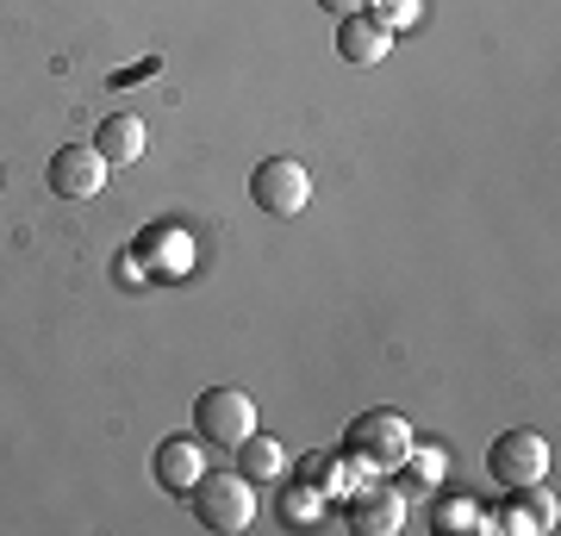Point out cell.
<instances>
[{
	"label": "cell",
	"mask_w": 561,
	"mask_h": 536,
	"mask_svg": "<svg viewBox=\"0 0 561 536\" xmlns=\"http://www.w3.org/2000/svg\"><path fill=\"white\" fill-rule=\"evenodd\" d=\"M412 424L400 412H362L350 418V431H343V449L368 468V475H400V461L412 456Z\"/></svg>",
	"instance_id": "obj_1"
},
{
	"label": "cell",
	"mask_w": 561,
	"mask_h": 536,
	"mask_svg": "<svg viewBox=\"0 0 561 536\" xmlns=\"http://www.w3.org/2000/svg\"><path fill=\"white\" fill-rule=\"evenodd\" d=\"M194 512H201L206 531H250V517H256V480H243L238 468H219V475H201L194 480Z\"/></svg>",
	"instance_id": "obj_2"
},
{
	"label": "cell",
	"mask_w": 561,
	"mask_h": 536,
	"mask_svg": "<svg viewBox=\"0 0 561 536\" xmlns=\"http://www.w3.org/2000/svg\"><path fill=\"white\" fill-rule=\"evenodd\" d=\"M250 199H256L268 219H300L306 206H312V175H306V162L262 157L256 169H250Z\"/></svg>",
	"instance_id": "obj_3"
},
{
	"label": "cell",
	"mask_w": 561,
	"mask_h": 536,
	"mask_svg": "<svg viewBox=\"0 0 561 536\" xmlns=\"http://www.w3.org/2000/svg\"><path fill=\"white\" fill-rule=\"evenodd\" d=\"M194 424H201V443L238 449V443L256 431V399L243 394V387H213V394H201V406H194Z\"/></svg>",
	"instance_id": "obj_4"
},
{
	"label": "cell",
	"mask_w": 561,
	"mask_h": 536,
	"mask_svg": "<svg viewBox=\"0 0 561 536\" xmlns=\"http://www.w3.org/2000/svg\"><path fill=\"white\" fill-rule=\"evenodd\" d=\"M486 468H493L500 487H537V480H549V437H537V431H505L493 443Z\"/></svg>",
	"instance_id": "obj_5"
},
{
	"label": "cell",
	"mask_w": 561,
	"mask_h": 536,
	"mask_svg": "<svg viewBox=\"0 0 561 536\" xmlns=\"http://www.w3.org/2000/svg\"><path fill=\"white\" fill-rule=\"evenodd\" d=\"M106 187V157L94 144H62L50 157V194L57 199H101Z\"/></svg>",
	"instance_id": "obj_6"
},
{
	"label": "cell",
	"mask_w": 561,
	"mask_h": 536,
	"mask_svg": "<svg viewBox=\"0 0 561 536\" xmlns=\"http://www.w3.org/2000/svg\"><path fill=\"white\" fill-rule=\"evenodd\" d=\"M206 475V449L201 437H169L157 443V487H169V493H194V480Z\"/></svg>",
	"instance_id": "obj_7"
},
{
	"label": "cell",
	"mask_w": 561,
	"mask_h": 536,
	"mask_svg": "<svg viewBox=\"0 0 561 536\" xmlns=\"http://www.w3.org/2000/svg\"><path fill=\"white\" fill-rule=\"evenodd\" d=\"M387 50H393V32H387V25H375L368 13H350V20H337V57H343V62L375 69Z\"/></svg>",
	"instance_id": "obj_8"
},
{
	"label": "cell",
	"mask_w": 561,
	"mask_h": 536,
	"mask_svg": "<svg viewBox=\"0 0 561 536\" xmlns=\"http://www.w3.org/2000/svg\"><path fill=\"white\" fill-rule=\"evenodd\" d=\"M350 524H356L362 536H393L405 524V499L400 487H362L356 505H350Z\"/></svg>",
	"instance_id": "obj_9"
},
{
	"label": "cell",
	"mask_w": 561,
	"mask_h": 536,
	"mask_svg": "<svg viewBox=\"0 0 561 536\" xmlns=\"http://www.w3.org/2000/svg\"><path fill=\"white\" fill-rule=\"evenodd\" d=\"M144 144H150V132H144V119H131V113H113V119H101V132H94V150L106 157V169L138 162Z\"/></svg>",
	"instance_id": "obj_10"
},
{
	"label": "cell",
	"mask_w": 561,
	"mask_h": 536,
	"mask_svg": "<svg viewBox=\"0 0 561 536\" xmlns=\"http://www.w3.org/2000/svg\"><path fill=\"white\" fill-rule=\"evenodd\" d=\"M280 468H287V449H280L275 437L250 431V437L238 443V475H243V480H275Z\"/></svg>",
	"instance_id": "obj_11"
},
{
	"label": "cell",
	"mask_w": 561,
	"mask_h": 536,
	"mask_svg": "<svg viewBox=\"0 0 561 536\" xmlns=\"http://www.w3.org/2000/svg\"><path fill=\"white\" fill-rule=\"evenodd\" d=\"M362 13H368L375 25H387V32H405V25H419L424 7H419V0H368Z\"/></svg>",
	"instance_id": "obj_12"
},
{
	"label": "cell",
	"mask_w": 561,
	"mask_h": 536,
	"mask_svg": "<svg viewBox=\"0 0 561 536\" xmlns=\"http://www.w3.org/2000/svg\"><path fill=\"white\" fill-rule=\"evenodd\" d=\"M431 524H437L443 536H449V531H481V512H474L468 499H437V512H431Z\"/></svg>",
	"instance_id": "obj_13"
},
{
	"label": "cell",
	"mask_w": 561,
	"mask_h": 536,
	"mask_svg": "<svg viewBox=\"0 0 561 536\" xmlns=\"http://www.w3.org/2000/svg\"><path fill=\"white\" fill-rule=\"evenodd\" d=\"M319 487H287V499H280V517H287V524H312V517H319Z\"/></svg>",
	"instance_id": "obj_14"
},
{
	"label": "cell",
	"mask_w": 561,
	"mask_h": 536,
	"mask_svg": "<svg viewBox=\"0 0 561 536\" xmlns=\"http://www.w3.org/2000/svg\"><path fill=\"white\" fill-rule=\"evenodd\" d=\"M481 531H518V536H530V531H537V517H530V505H505L500 517H481Z\"/></svg>",
	"instance_id": "obj_15"
},
{
	"label": "cell",
	"mask_w": 561,
	"mask_h": 536,
	"mask_svg": "<svg viewBox=\"0 0 561 536\" xmlns=\"http://www.w3.org/2000/svg\"><path fill=\"white\" fill-rule=\"evenodd\" d=\"M524 499H530V517H537V531H556V493H549V487H518Z\"/></svg>",
	"instance_id": "obj_16"
},
{
	"label": "cell",
	"mask_w": 561,
	"mask_h": 536,
	"mask_svg": "<svg viewBox=\"0 0 561 536\" xmlns=\"http://www.w3.org/2000/svg\"><path fill=\"white\" fill-rule=\"evenodd\" d=\"M324 13H337V20H350V13H362V7H368V0H319Z\"/></svg>",
	"instance_id": "obj_17"
}]
</instances>
